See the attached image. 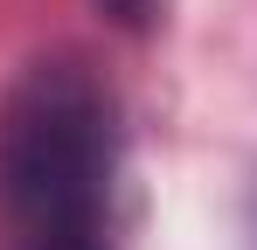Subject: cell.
I'll return each instance as SVG.
<instances>
[{
	"label": "cell",
	"instance_id": "1",
	"mask_svg": "<svg viewBox=\"0 0 257 250\" xmlns=\"http://www.w3.org/2000/svg\"><path fill=\"white\" fill-rule=\"evenodd\" d=\"M111 97L84 63H35L0 104V202L21 236L97 229L111 195Z\"/></svg>",
	"mask_w": 257,
	"mask_h": 250
},
{
	"label": "cell",
	"instance_id": "2",
	"mask_svg": "<svg viewBox=\"0 0 257 250\" xmlns=\"http://www.w3.org/2000/svg\"><path fill=\"white\" fill-rule=\"evenodd\" d=\"M14 250H104L97 229H70V236H21Z\"/></svg>",
	"mask_w": 257,
	"mask_h": 250
}]
</instances>
